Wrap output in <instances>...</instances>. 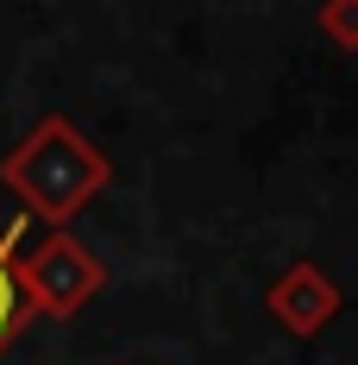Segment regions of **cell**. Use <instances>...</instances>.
<instances>
[{"label": "cell", "mask_w": 358, "mask_h": 365, "mask_svg": "<svg viewBox=\"0 0 358 365\" xmlns=\"http://www.w3.org/2000/svg\"><path fill=\"white\" fill-rule=\"evenodd\" d=\"M0 182L26 202V215H44L63 227L113 182V164H107V151L88 145L63 113H44L32 133L0 158Z\"/></svg>", "instance_id": "6da1fadb"}, {"label": "cell", "mask_w": 358, "mask_h": 365, "mask_svg": "<svg viewBox=\"0 0 358 365\" xmlns=\"http://www.w3.org/2000/svg\"><path fill=\"white\" fill-rule=\"evenodd\" d=\"M19 284L32 296V315L70 322V315H82L101 296L107 264L88 252L75 233H44L38 246H19Z\"/></svg>", "instance_id": "7a4b0ae2"}, {"label": "cell", "mask_w": 358, "mask_h": 365, "mask_svg": "<svg viewBox=\"0 0 358 365\" xmlns=\"http://www.w3.org/2000/svg\"><path fill=\"white\" fill-rule=\"evenodd\" d=\"M264 309L277 315L283 334H295V340H321V334L333 328V315L346 309V296H339V284L327 277L315 258H295V264H283V271L264 284Z\"/></svg>", "instance_id": "3957f363"}, {"label": "cell", "mask_w": 358, "mask_h": 365, "mask_svg": "<svg viewBox=\"0 0 358 365\" xmlns=\"http://www.w3.org/2000/svg\"><path fill=\"white\" fill-rule=\"evenodd\" d=\"M19 240H26V227L13 220V227H0V353L19 340V328L32 322V296L19 284Z\"/></svg>", "instance_id": "277c9868"}, {"label": "cell", "mask_w": 358, "mask_h": 365, "mask_svg": "<svg viewBox=\"0 0 358 365\" xmlns=\"http://www.w3.org/2000/svg\"><path fill=\"white\" fill-rule=\"evenodd\" d=\"M315 26H321V38L333 51H358V0H321Z\"/></svg>", "instance_id": "5b68a950"}]
</instances>
